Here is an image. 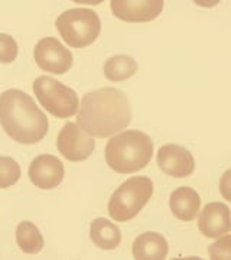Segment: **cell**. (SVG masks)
Segmentation results:
<instances>
[{
    "mask_svg": "<svg viewBox=\"0 0 231 260\" xmlns=\"http://www.w3.org/2000/svg\"><path fill=\"white\" fill-rule=\"evenodd\" d=\"M56 148L65 159L71 162H80L91 156L95 149V142L78 124L70 121L65 123L59 132L56 138Z\"/></svg>",
    "mask_w": 231,
    "mask_h": 260,
    "instance_id": "8",
    "label": "cell"
},
{
    "mask_svg": "<svg viewBox=\"0 0 231 260\" xmlns=\"http://www.w3.org/2000/svg\"><path fill=\"white\" fill-rule=\"evenodd\" d=\"M230 237L225 236L222 240L214 243L210 247V253H211V259H230Z\"/></svg>",
    "mask_w": 231,
    "mask_h": 260,
    "instance_id": "20",
    "label": "cell"
},
{
    "mask_svg": "<svg viewBox=\"0 0 231 260\" xmlns=\"http://www.w3.org/2000/svg\"><path fill=\"white\" fill-rule=\"evenodd\" d=\"M30 182L41 189H54L64 179V165L54 155H39L29 167Z\"/></svg>",
    "mask_w": 231,
    "mask_h": 260,
    "instance_id": "11",
    "label": "cell"
},
{
    "mask_svg": "<svg viewBox=\"0 0 231 260\" xmlns=\"http://www.w3.org/2000/svg\"><path fill=\"white\" fill-rule=\"evenodd\" d=\"M22 171L15 159L0 156V188H9L20 179Z\"/></svg>",
    "mask_w": 231,
    "mask_h": 260,
    "instance_id": "18",
    "label": "cell"
},
{
    "mask_svg": "<svg viewBox=\"0 0 231 260\" xmlns=\"http://www.w3.org/2000/svg\"><path fill=\"white\" fill-rule=\"evenodd\" d=\"M16 242L20 250L28 254H37L44 249L45 242L37 225L30 221H22L16 227Z\"/></svg>",
    "mask_w": 231,
    "mask_h": 260,
    "instance_id": "17",
    "label": "cell"
},
{
    "mask_svg": "<svg viewBox=\"0 0 231 260\" xmlns=\"http://www.w3.org/2000/svg\"><path fill=\"white\" fill-rule=\"evenodd\" d=\"M157 165L167 175L174 178H186L195 171L192 153L179 145H165L157 150Z\"/></svg>",
    "mask_w": 231,
    "mask_h": 260,
    "instance_id": "9",
    "label": "cell"
},
{
    "mask_svg": "<svg viewBox=\"0 0 231 260\" xmlns=\"http://www.w3.org/2000/svg\"><path fill=\"white\" fill-rule=\"evenodd\" d=\"M163 0H111L113 15L124 22H150L163 10Z\"/></svg>",
    "mask_w": 231,
    "mask_h": 260,
    "instance_id": "10",
    "label": "cell"
},
{
    "mask_svg": "<svg viewBox=\"0 0 231 260\" xmlns=\"http://www.w3.org/2000/svg\"><path fill=\"white\" fill-rule=\"evenodd\" d=\"M153 194V182L148 177H133L123 182L111 195L109 214L117 223L135 218Z\"/></svg>",
    "mask_w": 231,
    "mask_h": 260,
    "instance_id": "4",
    "label": "cell"
},
{
    "mask_svg": "<svg viewBox=\"0 0 231 260\" xmlns=\"http://www.w3.org/2000/svg\"><path fill=\"white\" fill-rule=\"evenodd\" d=\"M34 93L38 102L58 119L73 117L80 109V99L73 88L56 81L52 77H39L34 83Z\"/></svg>",
    "mask_w": 231,
    "mask_h": 260,
    "instance_id": "6",
    "label": "cell"
},
{
    "mask_svg": "<svg viewBox=\"0 0 231 260\" xmlns=\"http://www.w3.org/2000/svg\"><path fill=\"white\" fill-rule=\"evenodd\" d=\"M167 256L168 242L159 233H143L133 243V257L136 260H163Z\"/></svg>",
    "mask_w": 231,
    "mask_h": 260,
    "instance_id": "14",
    "label": "cell"
},
{
    "mask_svg": "<svg viewBox=\"0 0 231 260\" xmlns=\"http://www.w3.org/2000/svg\"><path fill=\"white\" fill-rule=\"evenodd\" d=\"M90 237L92 243L104 250H114L121 243L120 229L106 218H95L90 225Z\"/></svg>",
    "mask_w": 231,
    "mask_h": 260,
    "instance_id": "15",
    "label": "cell"
},
{
    "mask_svg": "<svg viewBox=\"0 0 231 260\" xmlns=\"http://www.w3.org/2000/svg\"><path fill=\"white\" fill-rule=\"evenodd\" d=\"M0 124L6 135L23 145H35L48 133L49 123L34 99L20 90L0 94Z\"/></svg>",
    "mask_w": 231,
    "mask_h": 260,
    "instance_id": "2",
    "label": "cell"
},
{
    "mask_svg": "<svg viewBox=\"0 0 231 260\" xmlns=\"http://www.w3.org/2000/svg\"><path fill=\"white\" fill-rule=\"evenodd\" d=\"M55 26L65 44L71 48H85L100 35L102 20L94 10L75 8L59 15Z\"/></svg>",
    "mask_w": 231,
    "mask_h": 260,
    "instance_id": "5",
    "label": "cell"
},
{
    "mask_svg": "<svg viewBox=\"0 0 231 260\" xmlns=\"http://www.w3.org/2000/svg\"><path fill=\"white\" fill-rule=\"evenodd\" d=\"M171 211L181 221H192L201 207V198L194 188L179 186L169 198Z\"/></svg>",
    "mask_w": 231,
    "mask_h": 260,
    "instance_id": "13",
    "label": "cell"
},
{
    "mask_svg": "<svg viewBox=\"0 0 231 260\" xmlns=\"http://www.w3.org/2000/svg\"><path fill=\"white\" fill-rule=\"evenodd\" d=\"M131 121L127 95L113 87L87 93L81 100L77 124L94 138H110Z\"/></svg>",
    "mask_w": 231,
    "mask_h": 260,
    "instance_id": "1",
    "label": "cell"
},
{
    "mask_svg": "<svg viewBox=\"0 0 231 260\" xmlns=\"http://www.w3.org/2000/svg\"><path fill=\"white\" fill-rule=\"evenodd\" d=\"M38 67L51 74L62 75L73 67V54L56 38H42L34 49Z\"/></svg>",
    "mask_w": 231,
    "mask_h": 260,
    "instance_id": "7",
    "label": "cell"
},
{
    "mask_svg": "<svg viewBox=\"0 0 231 260\" xmlns=\"http://www.w3.org/2000/svg\"><path fill=\"white\" fill-rule=\"evenodd\" d=\"M104 75L113 83L126 81L138 73V62L129 55H116L104 62Z\"/></svg>",
    "mask_w": 231,
    "mask_h": 260,
    "instance_id": "16",
    "label": "cell"
},
{
    "mask_svg": "<svg viewBox=\"0 0 231 260\" xmlns=\"http://www.w3.org/2000/svg\"><path fill=\"white\" fill-rule=\"evenodd\" d=\"M106 162L117 174H133L149 165L153 142L140 130H124L107 142Z\"/></svg>",
    "mask_w": 231,
    "mask_h": 260,
    "instance_id": "3",
    "label": "cell"
},
{
    "mask_svg": "<svg viewBox=\"0 0 231 260\" xmlns=\"http://www.w3.org/2000/svg\"><path fill=\"white\" fill-rule=\"evenodd\" d=\"M18 56V44L8 34H0V62L10 64Z\"/></svg>",
    "mask_w": 231,
    "mask_h": 260,
    "instance_id": "19",
    "label": "cell"
},
{
    "mask_svg": "<svg viewBox=\"0 0 231 260\" xmlns=\"http://www.w3.org/2000/svg\"><path fill=\"white\" fill-rule=\"evenodd\" d=\"M198 229L208 239H218L231 230L230 208L224 203H210L198 218Z\"/></svg>",
    "mask_w": 231,
    "mask_h": 260,
    "instance_id": "12",
    "label": "cell"
}]
</instances>
